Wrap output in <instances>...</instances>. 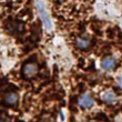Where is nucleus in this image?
<instances>
[{
    "label": "nucleus",
    "mask_w": 122,
    "mask_h": 122,
    "mask_svg": "<svg viewBox=\"0 0 122 122\" xmlns=\"http://www.w3.org/2000/svg\"><path fill=\"white\" fill-rule=\"evenodd\" d=\"M101 67L106 71L113 70L116 68V59L112 58V57H106L101 62Z\"/></svg>",
    "instance_id": "nucleus-4"
},
{
    "label": "nucleus",
    "mask_w": 122,
    "mask_h": 122,
    "mask_svg": "<svg viewBox=\"0 0 122 122\" xmlns=\"http://www.w3.org/2000/svg\"><path fill=\"white\" fill-rule=\"evenodd\" d=\"M102 99L104 102H107L108 104H112L117 101V96L114 94L113 91H107V92L103 93Z\"/></svg>",
    "instance_id": "nucleus-7"
},
{
    "label": "nucleus",
    "mask_w": 122,
    "mask_h": 122,
    "mask_svg": "<svg viewBox=\"0 0 122 122\" xmlns=\"http://www.w3.org/2000/svg\"><path fill=\"white\" fill-rule=\"evenodd\" d=\"M38 72V66L33 62H30V63H26L22 68V73L26 78H32L35 77Z\"/></svg>",
    "instance_id": "nucleus-3"
},
{
    "label": "nucleus",
    "mask_w": 122,
    "mask_h": 122,
    "mask_svg": "<svg viewBox=\"0 0 122 122\" xmlns=\"http://www.w3.org/2000/svg\"><path fill=\"white\" fill-rule=\"evenodd\" d=\"M36 7L38 9V12H39V16L41 18L42 20V23H43V27H45L47 30H50L52 29V21L50 19V16L48 13V10L46 8V3L42 2V1H37L36 2Z\"/></svg>",
    "instance_id": "nucleus-1"
},
{
    "label": "nucleus",
    "mask_w": 122,
    "mask_h": 122,
    "mask_svg": "<svg viewBox=\"0 0 122 122\" xmlns=\"http://www.w3.org/2000/svg\"><path fill=\"white\" fill-rule=\"evenodd\" d=\"M0 122H10V119L6 114H1L0 116Z\"/></svg>",
    "instance_id": "nucleus-8"
},
{
    "label": "nucleus",
    "mask_w": 122,
    "mask_h": 122,
    "mask_svg": "<svg viewBox=\"0 0 122 122\" xmlns=\"http://www.w3.org/2000/svg\"><path fill=\"white\" fill-rule=\"evenodd\" d=\"M18 94H17L16 92H10L8 93L6 97H5V103L6 104H8V106H15V104H17V102H18Z\"/></svg>",
    "instance_id": "nucleus-6"
},
{
    "label": "nucleus",
    "mask_w": 122,
    "mask_h": 122,
    "mask_svg": "<svg viewBox=\"0 0 122 122\" xmlns=\"http://www.w3.org/2000/svg\"><path fill=\"white\" fill-rule=\"evenodd\" d=\"M90 39L87 38V37H79V38L76 39V46H77L79 49L81 50H86L90 47Z\"/></svg>",
    "instance_id": "nucleus-5"
},
{
    "label": "nucleus",
    "mask_w": 122,
    "mask_h": 122,
    "mask_svg": "<svg viewBox=\"0 0 122 122\" xmlns=\"http://www.w3.org/2000/svg\"><path fill=\"white\" fill-rule=\"evenodd\" d=\"M94 104V100L89 93H83L79 98V106L83 109H90Z\"/></svg>",
    "instance_id": "nucleus-2"
},
{
    "label": "nucleus",
    "mask_w": 122,
    "mask_h": 122,
    "mask_svg": "<svg viewBox=\"0 0 122 122\" xmlns=\"http://www.w3.org/2000/svg\"><path fill=\"white\" fill-rule=\"evenodd\" d=\"M117 83H118V86H119V87L122 89V76L118 77V79H117Z\"/></svg>",
    "instance_id": "nucleus-9"
}]
</instances>
